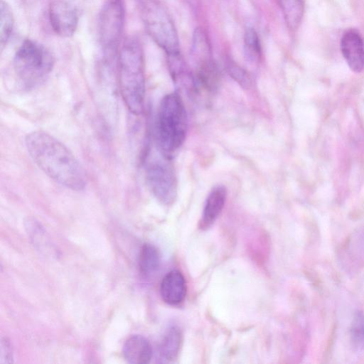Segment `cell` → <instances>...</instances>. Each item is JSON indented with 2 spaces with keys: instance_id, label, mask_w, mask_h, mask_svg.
Segmentation results:
<instances>
[{
  "instance_id": "6da1fadb",
  "label": "cell",
  "mask_w": 364,
  "mask_h": 364,
  "mask_svg": "<svg viewBox=\"0 0 364 364\" xmlns=\"http://www.w3.org/2000/svg\"><path fill=\"white\" fill-rule=\"evenodd\" d=\"M25 144L34 163L50 178L73 191L85 188L87 176L82 166L58 139L43 131H33L26 135Z\"/></svg>"
},
{
  "instance_id": "7a4b0ae2",
  "label": "cell",
  "mask_w": 364,
  "mask_h": 364,
  "mask_svg": "<svg viewBox=\"0 0 364 364\" xmlns=\"http://www.w3.org/2000/svg\"><path fill=\"white\" fill-rule=\"evenodd\" d=\"M118 80L122 100L130 112L139 115L144 111L145 73L143 50L136 38H127L118 58Z\"/></svg>"
},
{
  "instance_id": "3957f363",
  "label": "cell",
  "mask_w": 364,
  "mask_h": 364,
  "mask_svg": "<svg viewBox=\"0 0 364 364\" xmlns=\"http://www.w3.org/2000/svg\"><path fill=\"white\" fill-rule=\"evenodd\" d=\"M188 127L186 110L183 100L176 92L161 100L156 121V140L161 154L173 156L183 144Z\"/></svg>"
},
{
  "instance_id": "277c9868",
  "label": "cell",
  "mask_w": 364,
  "mask_h": 364,
  "mask_svg": "<svg viewBox=\"0 0 364 364\" xmlns=\"http://www.w3.org/2000/svg\"><path fill=\"white\" fill-rule=\"evenodd\" d=\"M53 65L54 58L50 50L31 39L22 42L13 60L16 77L26 90L33 89L43 82Z\"/></svg>"
},
{
  "instance_id": "5b68a950",
  "label": "cell",
  "mask_w": 364,
  "mask_h": 364,
  "mask_svg": "<svg viewBox=\"0 0 364 364\" xmlns=\"http://www.w3.org/2000/svg\"><path fill=\"white\" fill-rule=\"evenodd\" d=\"M145 29L167 55L180 53L179 39L173 21L157 0H137Z\"/></svg>"
},
{
  "instance_id": "8992f818",
  "label": "cell",
  "mask_w": 364,
  "mask_h": 364,
  "mask_svg": "<svg viewBox=\"0 0 364 364\" xmlns=\"http://www.w3.org/2000/svg\"><path fill=\"white\" fill-rule=\"evenodd\" d=\"M124 9L122 0H107L100 11L97 36L105 55H113L123 30Z\"/></svg>"
},
{
  "instance_id": "52a82bcc",
  "label": "cell",
  "mask_w": 364,
  "mask_h": 364,
  "mask_svg": "<svg viewBox=\"0 0 364 364\" xmlns=\"http://www.w3.org/2000/svg\"><path fill=\"white\" fill-rule=\"evenodd\" d=\"M168 158L154 159L147 162L146 180L148 186L161 203L168 205L174 203L177 196L176 178Z\"/></svg>"
},
{
  "instance_id": "ba28073f",
  "label": "cell",
  "mask_w": 364,
  "mask_h": 364,
  "mask_svg": "<svg viewBox=\"0 0 364 364\" xmlns=\"http://www.w3.org/2000/svg\"><path fill=\"white\" fill-rule=\"evenodd\" d=\"M49 19L51 27L57 35L65 38L70 37L77 27V10L70 1L55 0L49 6Z\"/></svg>"
},
{
  "instance_id": "9c48e42d",
  "label": "cell",
  "mask_w": 364,
  "mask_h": 364,
  "mask_svg": "<svg viewBox=\"0 0 364 364\" xmlns=\"http://www.w3.org/2000/svg\"><path fill=\"white\" fill-rule=\"evenodd\" d=\"M341 51L349 68L355 73L364 69V41L355 30L343 33L340 43Z\"/></svg>"
},
{
  "instance_id": "30bf717a",
  "label": "cell",
  "mask_w": 364,
  "mask_h": 364,
  "mask_svg": "<svg viewBox=\"0 0 364 364\" xmlns=\"http://www.w3.org/2000/svg\"><path fill=\"white\" fill-rule=\"evenodd\" d=\"M160 294L164 302L171 306L181 304L186 294V284L183 275L178 270L167 273L160 284Z\"/></svg>"
},
{
  "instance_id": "8fae6325",
  "label": "cell",
  "mask_w": 364,
  "mask_h": 364,
  "mask_svg": "<svg viewBox=\"0 0 364 364\" xmlns=\"http://www.w3.org/2000/svg\"><path fill=\"white\" fill-rule=\"evenodd\" d=\"M226 197L227 191L223 186H216L210 191L199 222L200 229H207L214 223L224 208Z\"/></svg>"
},
{
  "instance_id": "7c38bea8",
  "label": "cell",
  "mask_w": 364,
  "mask_h": 364,
  "mask_svg": "<svg viewBox=\"0 0 364 364\" xmlns=\"http://www.w3.org/2000/svg\"><path fill=\"white\" fill-rule=\"evenodd\" d=\"M122 353L129 363L145 364L149 363L151 359L152 347L143 336L132 335L125 341Z\"/></svg>"
},
{
  "instance_id": "4fadbf2b",
  "label": "cell",
  "mask_w": 364,
  "mask_h": 364,
  "mask_svg": "<svg viewBox=\"0 0 364 364\" xmlns=\"http://www.w3.org/2000/svg\"><path fill=\"white\" fill-rule=\"evenodd\" d=\"M191 53L198 69L213 62L210 41L202 28H196L193 33Z\"/></svg>"
},
{
  "instance_id": "5bb4252c",
  "label": "cell",
  "mask_w": 364,
  "mask_h": 364,
  "mask_svg": "<svg viewBox=\"0 0 364 364\" xmlns=\"http://www.w3.org/2000/svg\"><path fill=\"white\" fill-rule=\"evenodd\" d=\"M182 343V333L176 326L169 328L159 347V358L163 363L173 361L178 355Z\"/></svg>"
},
{
  "instance_id": "9a60e30c",
  "label": "cell",
  "mask_w": 364,
  "mask_h": 364,
  "mask_svg": "<svg viewBox=\"0 0 364 364\" xmlns=\"http://www.w3.org/2000/svg\"><path fill=\"white\" fill-rule=\"evenodd\" d=\"M138 264L144 275H150L157 271L160 265V255L156 247L151 244H144L139 255Z\"/></svg>"
},
{
  "instance_id": "2e32d148",
  "label": "cell",
  "mask_w": 364,
  "mask_h": 364,
  "mask_svg": "<svg viewBox=\"0 0 364 364\" xmlns=\"http://www.w3.org/2000/svg\"><path fill=\"white\" fill-rule=\"evenodd\" d=\"M282 12L288 27L296 29L303 17L305 0H280Z\"/></svg>"
},
{
  "instance_id": "e0dca14e",
  "label": "cell",
  "mask_w": 364,
  "mask_h": 364,
  "mask_svg": "<svg viewBox=\"0 0 364 364\" xmlns=\"http://www.w3.org/2000/svg\"><path fill=\"white\" fill-rule=\"evenodd\" d=\"M14 26V16L9 5L1 0L0 3V45L2 49L7 43Z\"/></svg>"
},
{
  "instance_id": "ac0fdd59",
  "label": "cell",
  "mask_w": 364,
  "mask_h": 364,
  "mask_svg": "<svg viewBox=\"0 0 364 364\" xmlns=\"http://www.w3.org/2000/svg\"><path fill=\"white\" fill-rule=\"evenodd\" d=\"M244 53L245 58L250 62H256L260 57L259 38L256 31L252 27L247 28L244 33Z\"/></svg>"
},
{
  "instance_id": "d6986e66",
  "label": "cell",
  "mask_w": 364,
  "mask_h": 364,
  "mask_svg": "<svg viewBox=\"0 0 364 364\" xmlns=\"http://www.w3.org/2000/svg\"><path fill=\"white\" fill-rule=\"evenodd\" d=\"M351 337L355 348L358 350H363L364 348V314L360 311H357L354 315Z\"/></svg>"
},
{
  "instance_id": "ffe728a7",
  "label": "cell",
  "mask_w": 364,
  "mask_h": 364,
  "mask_svg": "<svg viewBox=\"0 0 364 364\" xmlns=\"http://www.w3.org/2000/svg\"><path fill=\"white\" fill-rule=\"evenodd\" d=\"M227 68L230 75L238 82L242 85L250 82L247 73L237 65L229 63Z\"/></svg>"
},
{
  "instance_id": "44dd1931",
  "label": "cell",
  "mask_w": 364,
  "mask_h": 364,
  "mask_svg": "<svg viewBox=\"0 0 364 364\" xmlns=\"http://www.w3.org/2000/svg\"><path fill=\"white\" fill-rule=\"evenodd\" d=\"M12 348L9 341L6 338L1 340L0 363H11L13 362Z\"/></svg>"
}]
</instances>
